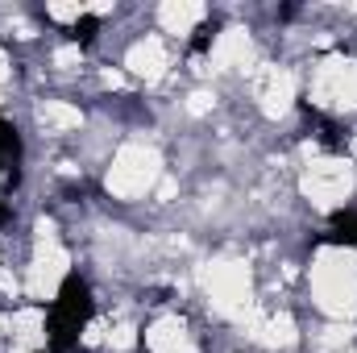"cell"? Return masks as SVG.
<instances>
[{
	"instance_id": "cell-20",
	"label": "cell",
	"mask_w": 357,
	"mask_h": 353,
	"mask_svg": "<svg viewBox=\"0 0 357 353\" xmlns=\"http://www.w3.org/2000/svg\"><path fill=\"white\" fill-rule=\"evenodd\" d=\"M0 291H4V295H17V291H21V278H17L13 270H0Z\"/></svg>"
},
{
	"instance_id": "cell-19",
	"label": "cell",
	"mask_w": 357,
	"mask_h": 353,
	"mask_svg": "<svg viewBox=\"0 0 357 353\" xmlns=\"http://www.w3.org/2000/svg\"><path fill=\"white\" fill-rule=\"evenodd\" d=\"M212 104H216V96H212V91H195V96L187 100V112H195V117H204V112H208Z\"/></svg>"
},
{
	"instance_id": "cell-28",
	"label": "cell",
	"mask_w": 357,
	"mask_h": 353,
	"mask_svg": "<svg viewBox=\"0 0 357 353\" xmlns=\"http://www.w3.org/2000/svg\"><path fill=\"white\" fill-rule=\"evenodd\" d=\"M4 324H8V320H4V316H0V329H4Z\"/></svg>"
},
{
	"instance_id": "cell-6",
	"label": "cell",
	"mask_w": 357,
	"mask_h": 353,
	"mask_svg": "<svg viewBox=\"0 0 357 353\" xmlns=\"http://www.w3.org/2000/svg\"><path fill=\"white\" fill-rule=\"evenodd\" d=\"M312 100L324 108H357V63L354 59H324L312 80Z\"/></svg>"
},
{
	"instance_id": "cell-13",
	"label": "cell",
	"mask_w": 357,
	"mask_h": 353,
	"mask_svg": "<svg viewBox=\"0 0 357 353\" xmlns=\"http://www.w3.org/2000/svg\"><path fill=\"white\" fill-rule=\"evenodd\" d=\"M8 329H13V345H25V350L46 345V333H42V329H46L42 308H21V312H13Z\"/></svg>"
},
{
	"instance_id": "cell-25",
	"label": "cell",
	"mask_w": 357,
	"mask_h": 353,
	"mask_svg": "<svg viewBox=\"0 0 357 353\" xmlns=\"http://www.w3.org/2000/svg\"><path fill=\"white\" fill-rule=\"evenodd\" d=\"M8 80V59H4V50H0V84Z\"/></svg>"
},
{
	"instance_id": "cell-12",
	"label": "cell",
	"mask_w": 357,
	"mask_h": 353,
	"mask_svg": "<svg viewBox=\"0 0 357 353\" xmlns=\"http://www.w3.org/2000/svg\"><path fill=\"white\" fill-rule=\"evenodd\" d=\"M204 4L199 0H167L162 8H158V21H162V29L167 33H178V38H187L199 21H204Z\"/></svg>"
},
{
	"instance_id": "cell-3",
	"label": "cell",
	"mask_w": 357,
	"mask_h": 353,
	"mask_svg": "<svg viewBox=\"0 0 357 353\" xmlns=\"http://www.w3.org/2000/svg\"><path fill=\"white\" fill-rule=\"evenodd\" d=\"M162 179V154L154 146H142V142H129L116 150L112 167H108V191L116 200H137L146 191H154Z\"/></svg>"
},
{
	"instance_id": "cell-27",
	"label": "cell",
	"mask_w": 357,
	"mask_h": 353,
	"mask_svg": "<svg viewBox=\"0 0 357 353\" xmlns=\"http://www.w3.org/2000/svg\"><path fill=\"white\" fill-rule=\"evenodd\" d=\"M349 150H354V158H357V137H354V146H349Z\"/></svg>"
},
{
	"instance_id": "cell-8",
	"label": "cell",
	"mask_w": 357,
	"mask_h": 353,
	"mask_svg": "<svg viewBox=\"0 0 357 353\" xmlns=\"http://www.w3.org/2000/svg\"><path fill=\"white\" fill-rule=\"evenodd\" d=\"M254 59V42H250V29L233 25L216 38L212 46V71H225V67H245Z\"/></svg>"
},
{
	"instance_id": "cell-23",
	"label": "cell",
	"mask_w": 357,
	"mask_h": 353,
	"mask_svg": "<svg viewBox=\"0 0 357 353\" xmlns=\"http://www.w3.org/2000/svg\"><path fill=\"white\" fill-rule=\"evenodd\" d=\"M104 84H108V88H125V75H121V71H104Z\"/></svg>"
},
{
	"instance_id": "cell-16",
	"label": "cell",
	"mask_w": 357,
	"mask_h": 353,
	"mask_svg": "<svg viewBox=\"0 0 357 353\" xmlns=\"http://www.w3.org/2000/svg\"><path fill=\"white\" fill-rule=\"evenodd\" d=\"M349 337H354V329H349V324H328L320 341H324V345H345Z\"/></svg>"
},
{
	"instance_id": "cell-7",
	"label": "cell",
	"mask_w": 357,
	"mask_h": 353,
	"mask_svg": "<svg viewBox=\"0 0 357 353\" xmlns=\"http://www.w3.org/2000/svg\"><path fill=\"white\" fill-rule=\"evenodd\" d=\"M245 329H250V337L254 341H262L270 350H287V345H295V320L287 316V312H254L250 320H245Z\"/></svg>"
},
{
	"instance_id": "cell-24",
	"label": "cell",
	"mask_w": 357,
	"mask_h": 353,
	"mask_svg": "<svg viewBox=\"0 0 357 353\" xmlns=\"http://www.w3.org/2000/svg\"><path fill=\"white\" fill-rule=\"evenodd\" d=\"M13 29H17V38H33V25L29 21H13Z\"/></svg>"
},
{
	"instance_id": "cell-22",
	"label": "cell",
	"mask_w": 357,
	"mask_h": 353,
	"mask_svg": "<svg viewBox=\"0 0 357 353\" xmlns=\"http://www.w3.org/2000/svg\"><path fill=\"white\" fill-rule=\"evenodd\" d=\"M175 191H178L175 179H158V200H175Z\"/></svg>"
},
{
	"instance_id": "cell-2",
	"label": "cell",
	"mask_w": 357,
	"mask_h": 353,
	"mask_svg": "<svg viewBox=\"0 0 357 353\" xmlns=\"http://www.w3.org/2000/svg\"><path fill=\"white\" fill-rule=\"evenodd\" d=\"M199 283L212 299V308L220 316H233V320H250L254 316V283H250V266L237 262V258H216V262L199 266Z\"/></svg>"
},
{
	"instance_id": "cell-1",
	"label": "cell",
	"mask_w": 357,
	"mask_h": 353,
	"mask_svg": "<svg viewBox=\"0 0 357 353\" xmlns=\"http://www.w3.org/2000/svg\"><path fill=\"white\" fill-rule=\"evenodd\" d=\"M312 295L320 303V312L345 320L357 312V254L328 246L312 258Z\"/></svg>"
},
{
	"instance_id": "cell-21",
	"label": "cell",
	"mask_w": 357,
	"mask_h": 353,
	"mask_svg": "<svg viewBox=\"0 0 357 353\" xmlns=\"http://www.w3.org/2000/svg\"><path fill=\"white\" fill-rule=\"evenodd\" d=\"M84 341H88V345H100V341H108V333H104V324H100V320H96V324H88Z\"/></svg>"
},
{
	"instance_id": "cell-18",
	"label": "cell",
	"mask_w": 357,
	"mask_h": 353,
	"mask_svg": "<svg viewBox=\"0 0 357 353\" xmlns=\"http://www.w3.org/2000/svg\"><path fill=\"white\" fill-rule=\"evenodd\" d=\"M75 63H79V46H59V50H54V67L71 71Z\"/></svg>"
},
{
	"instance_id": "cell-10",
	"label": "cell",
	"mask_w": 357,
	"mask_h": 353,
	"mask_svg": "<svg viewBox=\"0 0 357 353\" xmlns=\"http://www.w3.org/2000/svg\"><path fill=\"white\" fill-rule=\"evenodd\" d=\"M146 345H150V353H195L191 333H187V324H183L178 316L154 320V324L146 329Z\"/></svg>"
},
{
	"instance_id": "cell-14",
	"label": "cell",
	"mask_w": 357,
	"mask_h": 353,
	"mask_svg": "<svg viewBox=\"0 0 357 353\" xmlns=\"http://www.w3.org/2000/svg\"><path fill=\"white\" fill-rule=\"evenodd\" d=\"M38 121H42L46 129H75L84 117H79V108L67 104V100H46L42 112H38Z\"/></svg>"
},
{
	"instance_id": "cell-9",
	"label": "cell",
	"mask_w": 357,
	"mask_h": 353,
	"mask_svg": "<svg viewBox=\"0 0 357 353\" xmlns=\"http://www.w3.org/2000/svg\"><path fill=\"white\" fill-rule=\"evenodd\" d=\"M258 100H262V112H266V117H282V112L291 108V100H295V75H291V71H278V67L262 71Z\"/></svg>"
},
{
	"instance_id": "cell-11",
	"label": "cell",
	"mask_w": 357,
	"mask_h": 353,
	"mask_svg": "<svg viewBox=\"0 0 357 353\" xmlns=\"http://www.w3.org/2000/svg\"><path fill=\"white\" fill-rule=\"evenodd\" d=\"M125 67H129L137 80H146V84H158V80H162V71H167V50H162V42H158V38H146V42H137V46L125 54Z\"/></svg>"
},
{
	"instance_id": "cell-17",
	"label": "cell",
	"mask_w": 357,
	"mask_h": 353,
	"mask_svg": "<svg viewBox=\"0 0 357 353\" xmlns=\"http://www.w3.org/2000/svg\"><path fill=\"white\" fill-rule=\"evenodd\" d=\"M88 8L84 4H50V17L54 21H75V17H84Z\"/></svg>"
},
{
	"instance_id": "cell-5",
	"label": "cell",
	"mask_w": 357,
	"mask_h": 353,
	"mask_svg": "<svg viewBox=\"0 0 357 353\" xmlns=\"http://www.w3.org/2000/svg\"><path fill=\"white\" fill-rule=\"evenodd\" d=\"M354 183H357V171L349 158H316L303 171V195L316 208H337V204L349 200Z\"/></svg>"
},
{
	"instance_id": "cell-26",
	"label": "cell",
	"mask_w": 357,
	"mask_h": 353,
	"mask_svg": "<svg viewBox=\"0 0 357 353\" xmlns=\"http://www.w3.org/2000/svg\"><path fill=\"white\" fill-rule=\"evenodd\" d=\"M8 353H33V350H25V345H13V350H8Z\"/></svg>"
},
{
	"instance_id": "cell-15",
	"label": "cell",
	"mask_w": 357,
	"mask_h": 353,
	"mask_svg": "<svg viewBox=\"0 0 357 353\" xmlns=\"http://www.w3.org/2000/svg\"><path fill=\"white\" fill-rule=\"evenodd\" d=\"M133 341H137V329H133V324H116V329L108 333V345H112V350H133Z\"/></svg>"
},
{
	"instance_id": "cell-4",
	"label": "cell",
	"mask_w": 357,
	"mask_h": 353,
	"mask_svg": "<svg viewBox=\"0 0 357 353\" xmlns=\"http://www.w3.org/2000/svg\"><path fill=\"white\" fill-rule=\"evenodd\" d=\"M67 266H71V258H67V250L59 246L54 225H50V220H38V254H33L29 278H25L21 287H25L33 299H54V291H59Z\"/></svg>"
}]
</instances>
